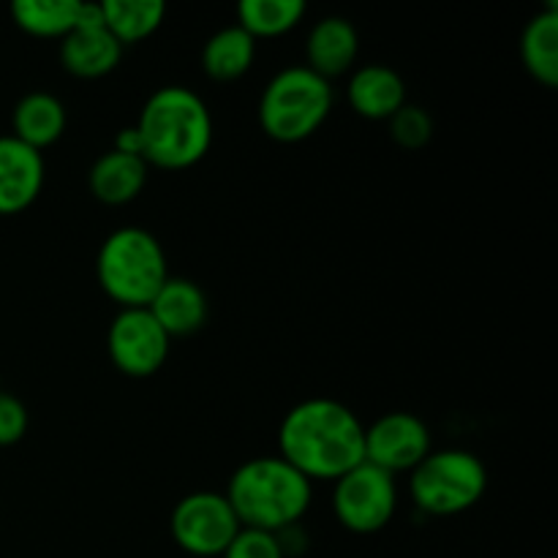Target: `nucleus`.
I'll return each instance as SVG.
<instances>
[{
    "instance_id": "f257e3e1",
    "label": "nucleus",
    "mask_w": 558,
    "mask_h": 558,
    "mask_svg": "<svg viewBox=\"0 0 558 558\" xmlns=\"http://www.w3.org/2000/svg\"><path fill=\"white\" fill-rule=\"evenodd\" d=\"M281 458L308 480H338L365 461V425L332 398H311L283 417Z\"/></svg>"
},
{
    "instance_id": "f03ea898",
    "label": "nucleus",
    "mask_w": 558,
    "mask_h": 558,
    "mask_svg": "<svg viewBox=\"0 0 558 558\" xmlns=\"http://www.w3.org/2000/svg\"><path fill=\"white\" fill-rule=\"evenodd\" d=\"M136 131L142 158L163 169L194 167L213 142V118L207 104L183 85L158 87L142 107Z\"/></svg>"
},
{
    "instance_id": "7ed1b4c3",
    "label": "nucleus",
    "mask_w": 558,
    "mask_h": 558,
    "mask_svg": "<svg viewBox=\"0 0 558 558\" xmlns=\"http://www.w3.org/2000/svg\"><path fill=\"white\" fill-rule=\"evenodd\" d=\"M227 501L240 526L278 534L298 526L311 505V480L281 456L254 458L229 477Z\"/></svg>"
},
{
    "instance_id": "20e7f679",
    "label": "nucleus",
    "mask_w": 558,
    "mask_h": 558,
    "mask_svg": "<svg viewBox=\"0 0 558 558\" xmlns=\"http://www.w3.org/2000/svg\"><path fill=\"white\" fill-rule=\"evenodd\" d=\"M98 283L123 308H147L169 278L167 254L156 234L140 227L114 229L96 259Z\"/></svg>"
},
{
    "instance_id": "39448f33",
    "label": "nucleus",
    "mask_w": 558,
    "mask_h": 558,
    "mask_svg": "<svg viewBox=\"0 0 558 558\" xmlns=\"http://www.w3.org/2000/svg\"><path fill=\"white\" fill-rule=\"evenodd\" d=\"M332 109L330 80L308 65H287L267 82L259 101V123L270 140L300 142L316 134Z\"/></svg>"
},
{
    "instance_id": "423d86ee",
    "label": "nucleus",
    "mask_w": 558,
    "mask_h": 558,
    "mask_svg": "<svg viewBox=\"0 0 558 558\" xmlns=\"http://www.w3.org/2000/svg\"><path fill=\"white\" fill-rule=\"evenodd\" d=\"M488 472L483 461L469 450L428 452L412 469L409 494L428 515H458L483 499Z\"/></svg>"
},
{
    "instance_id": "0eeeda50",
    "label": "nucleus",
    "mask_w": 558,
    "mask_h": 558,
    "mask_svg": "<svg viewBox=\"0 0 558 558\" xmlns=\"http://www.w3.org/2000/svg\"><path fill=\"white\" fill-rule=\"evenodd\" d=\"M398 507L396 474L363 461L336 480L332 510L336 518L357 534H374L392 521Z\"/></svg>"
},
{
    "instance_id": "6e6552de",
    "label": "nucleus",
    "mask_w": 558,
    "mask_h": 558,
    "mask_svg": "<svg viewBox=\"0 0 558 558\" xmlns=\"http://www.w3.org/2000/svg\"><path fill=\"white\" fill-rule=\"evenodd\" d=\"M238 532L240 521L223 494H189L172 512L174 543L191 556H221Z\"/></svg>"
},
{
    "instance_id": "1a4fd4ad",
    "label": "nucleus",
    "mask_w": 558,
    "mask_h": 558,
    "mask_svg": "<svg viewBox=\"0 0 558 558\" xmlns=\"http://www.w3.org/2000/svg\"><path fill=\"white\" fill-rule=\"evenodd\" d=\"M172 338L161 330L147 308H123L109 325L107 347L118 371L129 376H153L169 354Z\"/></svg>"
},
{
    "instance_id": "9d476101",
    "label": "nucleus",
    "mask_w": 558,
    "mask_h": 558,
    "mask_svg": "<svg viewBox=\"0 0 558 558\" xmlns=\"http://www.w3.org/2000/svg\"><path fill=\"white\" fill-rule=\"evenodd\" d=\"M430 452V428L412 412H390L365 428V461L385 472H412Z\"/></svg>"
},
{
    "instance_id": "9b49d317",
    "label": "nucleus",
    "mask_w": 558,
    "mask_h": 558,
    "mask_svg": "<svg viewBox=\"0 0 558 558\" xmlns=\"http://www.w3.org/2000/svg\"><path fill=\"white\" fill-rule=\"evenodd\" d=\"M123 44L107 31L98 3H82L76 25L71 27L60 44V60L65 71L85 80L109 74L120 63Z\"/></svg>"
},
{
    "instance_id": "f8f14e48",
    "label": "nucleus",
    "mask_w": 558,
    "mask_h": 558,
    "mask_svg": "<svg viewBox=\"0 0 558 558\" xmlns=\"http://www.w3.org/2000/svg\"><path fill=\"white\" fill-rule=\"evenodd\" d=\"M44 185L41 150L14 134L0 136V216H11L38 199Z\"/></svg>"
},
{
    "instance_id": "ddd939ff",
    "label": "nucleus",
    "mask_w": 558,
    "mask_h": 558,
    "mask_svg": "<svg viewBox=\"0 0 558 558\" xmlns=\"http://www.w3.org/2000/svg\"><path fill=\"white\" fill-rule=\"evenodd\" d=\"M347 96L354 112L363 118L390 120L407 104V82L390 65L368 63L354 71Z\"/></svg>"
},
{
    "instance_id": "4468645a",
    "label": "nucleus",
    "mask_w": 558,
    "mask_h": 558,
    "mask_svg": "<svg viewBox=\"0 0 558 558\" xmlns=\"http://www.w3.org/2000/svg\"><path fill=\"white\" fill-rule=\"evenodd\" d=\"M147 311L161 325V330L172 336H191L207 319V298L189 278H167L150 300Z\"/></svg>"
},
{
    "instance_id": "2eb2a0df",
    "label": "nucleus",
    "mask_w": 558,
    "mask_h": 558,
    "mask_svg": "<svg viewBox=\"0 0 558 558\" xmlns=\"http://www.w3.org/2000/svg\"><path fill=\"white\" fill-rule=\"evenodd\" d=\"M357 27L347 16H325L308 33V44H305L308 69L330 80V76L352 69V63L357 60Z\"/></svg>"
},
{
    "instance_id": "dca6fc26",
    "label": "nucleus",
    "mask_w": 558,
    "mask_h": 558,
    "mask_svg": "<svg viewBox=\"0 0 558 558\" xmlns=\"http://www.w3.org/2000/svg\"><path fill=\"white\" fill-rule=\"evenodd\" d=\"M87 183H90L93 196L104 205H125L145 189L147 161L142 156H129L112 147L101 158H96Z\"/></svg>"
},
{
    "instance_id": "f3484780",
    "label": "nucleus",
    "mask_w": 558,
    "mask_h": 558,
    "mask_svg": "<svg viewBox=\"0 0 558 558\" xmlns=\"http://www.w3.org/2000/svg\"><path fill=\"white\" fill-rule=\"evenodd\" d=\"M11 123H14L16 140L41 150V147L52 145V142L60 140V134H63L65 107L58 96H52V93L33 90L16 101Z\"/></svg>"
},
{
    "instance_id": "a211bd4d",
    "label": "nucleus",
    "mask_w": 558,
    "mask_h": 558,
    "mask_svg": "<svg viewBox=\"0 0 558 558\" xmlns=\"http://www.w3.org/2000/svg\"><path fill=\"white\" fill-rule=\"evenodd\" d=\"M256 58V38L240 25L221 27L202 47V69L218 82L240 80Z\"/></svg>"
},
{
    "instance_id": "6ab92c4d",
    "label": "nucleus",
    "mask_w": 558,
    "mask_h": 558,
    "mask_svg": "<svg viewBox=\"0 0 558 558\" xmlns=\"http://www.w3.org/2000/svg\"><path fill=\"white\" fill-rule=\"evenodd\" d=\"M523 65L529 74L545 87L558 85V9L548 3V9L534 14L523 27L521 38Z\"/></svg>"
},
{
    "instance_id": "aec40b11",
    "label": "nucleus",
    "mask_w": 558,
    "mask_h": 558,
    "mask_svg": "<svg viewBox=\"0 0 558 558\" xmlns=\"http://www.w3.org/2000/svg\"><path fill=\"white\" fill-rule=\"evenodd\" d=\"M98 5H101L104 25L120 44L147 38L167 14L161 0H104Z\"/></svg>"
},
{
    "instance_id": "412c9836",
    "label": "nucleus",
    "mask_w": 558,
    "mask_h": 558,
    "mask_svg": "<svg viewBox=\"0 0 558 558\" xmlns=\"http://www.w3.org/2000/svg\"><path fill=\"white\" fill-rule=\"evenodd\" d=\"M80 9V0H16L11 3V16L33 36L63 38L76 25Z\"/></svg>"
},
{
    "instance_id": "4be33fe9",
    "label": "nucleus",
    "mask_w": 558,
    "mask_h": 558,
    "mask_svg": "<svg viewBox=\"0 0 558 558\" xmlns=\"http://www.w3.org/2000/svg\"><path fill=\"white\" fill-rule=\"evenodd\" d=\"M238 25L251 36H281L305 16L303 0H243Z\"/></svg>"
},
{
    "instance_id": "5701e85b",
    "label": "nucleus",
    "mask_w": 558,
    "mask_h": 558,
    "mask_svg": "<svg viewBox=\"0 0 558 558\" xmlns=\"http://www.w3.org/2000/svg\"><path fill=\"white\" fill-rule=\"evenodd\" d=\"M390 134L401 147L417 150V147L428 145L430 134H434V120L423 107L407 101L390 118Z\"/></svg>"
},
{
    "instance_id": "b1692460",
    "label": "nucleus",
    "mask_w": 558,
    "mask_h": 558,
    "mask_svg": "<svg viewBox=\"0 0 558 558\" xmlns=\"http://www.w3.org/2000/svg\"><path fill=\"white\" fill-rule=\"evenodd\" d=\"M223 558H287L278 534L262 532V529L240 526L229 548L221 554Z\"/></svg>"
},
{
    "instance_id": "393cba45",
    "label": "nucleus",
    "mask_w": 558,
    "mask_h": 558,
    "mask_svg": "<svg viewBox=\"0 0 558 558\" xmlns=\"http://www.w3.org/2000/svg\"><path fill=\"white\" fill-rule=\"evenodd\" d=\"M27 409L11 392L0 390V447H11L25 436Z\"/></svg>"
},
{
    "instance_id": "a878e982",
    "label": "nucleus",
    "mask_w": 558,
    "mask_h": 558,
    "mask_svg": "<svg viewBox=\"0 0 558 558\" xmlns=\"http://www.w3.org/2000/svg\"><path fill=\"white\" fill-rule=\"evenodd\" d=\"M114 150L129 153V156H142V136L136 131V125L118 131V136H114Z\"/></svg>"
}]
</instances>
